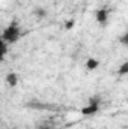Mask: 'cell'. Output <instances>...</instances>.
I'll use <instances>...</instances> for the list:
<instances>
[{
  "instance_id": "6da1fadb",
  "label": "cell",
  "mask_w": 128,
  "mask_h": 129,
  "mask_svg": "<svg viewBox=\"0 0 128 129\" xmlns=\"http://www.w3.org/2000/svg\"><path fill=\"white\" fill-rule=\"evenodd\" d=\"M18 38H20V27H18V24H17L15 21H12V23L5 29V32L2 35V39H3L5 42L15 44V42L18 41Z\"/></svg>"
},
{
  "instance_id": "7a4b0ae2",
  "label": "cell",
  "mask_w": 128,
  "mask_h": 129,
  "mask_svg": "<svg viewBox=\"0 0 128 129\" xmlns=\"http://www.w3.org/2000/svg\"><path fill=\"white\" fill-rule=\"evenodd\" d=\"M99 110V98H91L89 99V105L81 108V114L83 116H94Z\"/></svg>"
},
{
  "instance_id": "3957f363",
  "label": "cell",
  "mask_w": 128,
  "mask_h": 129,
  "mask_svg": "<svg viewBox=\"0 0 128 129\" xmlns=\"http://www.w3.org/2000/svg\"><path fill=\"white\" fill-rule=\"evenodd\" d=\"M27 108H32V110H56L54 105H50V104H45V102H41V101H30L26 104Z\"/></svg>"
},
{
  "instance_id": "277c9868",
  "label": "cell",
  "mask_w": 128,
  "mask_h": 129,
  "mask_svg": "<svg viewBox=\"0 0 128 129\" xmlns=\"http://www.w3.org/2000/svg\"><path fill=\"white\" fill-rule=\"evenodd\" d=\"M95 20L101 24V26H105L107 24V20H109V11L107 9H99V11H96L95 14Z\"/></svg>"
},
{
  "instance_id": "5b68a950",
  "label": "cell",
  "mask_w": 128,
  "mask_h": 129,
  "mask_svg": "<svg viewBox=\"0 0 128 129\" xmlns=\"http://www.w3.org/2000/svg\"><path fill=\"white\" fill-rule=\"evenodd\" d=\"M6 83H8V86L15 87V86L18 84V77H17V74H15V72H9V74L6 75Z\"/></svg>"
},
{
  "instance_id": "8992f818",
  "label": "cell",
  "mask_w": 128,
  "mask_h": 129,
  "mask_svg": "<svg viewBox=\"0 0 128 129\" xmlns=\"http://www.w3.org/2000/svg\"><path fill=\"white\" fill-rule=\"evenodd\" d=\"M6 53H8V45H6V42L2 39V36H0V62L5 60Z\"/></svg>"
},
{
  "instance_id": "52a82bcc",
  "label": "cell",
  "mask_w": 128,
  "mask_h": 129,
  "mask_svg": "<svg viewBox=\"0 0 128 129\" xmlns=\"http://www.w3.org/2000/svg\"><path fill=\"white\" fill-rule=\"evenodd\" d=\"M98 64H99V62H98L96 59H89V60L86 62V68H88L89 71H94V69L98 68Z\"/></svg>"
},
{
  "instance_id": "ba28073f",
  "label": "cell",
  "mask_w": 128,
  "mask_h": 129,
  "mask_svg": "<svg viewBox=\"0 0 128 129\" xmlns=\"http://www.w3.org/2000/svg\"><path fill=\"white\" fill-rule=\"evenodd\" d=\"M33 15L38 17V18H44V17L47 15V11H45L44 8H35V9H33Z\"/></svg>"
},
{
  "instance_id": "9c48e42d",
  "label": "cell",
  "mask_w": 128,
  "mask_h": 129,
  "mask_svg": "<svg viewBox=\"0 0 128 129\" xmlns=\"http://www.w3.org/2000/svg\"><path fill=\"white\" fill-rule=\"evenodd\" d=\"M118 74H119V75H125V74H128V63L127 62L122 63V66H121L119 71H118Z\"/></svg>"
},
{
  "instance_id": "30bf717a",
  "label": "cell",
  "mask_w": 128,
  "mask_h": 129,
  "mask_svg": "<svg viewBox=\"0 0 128 129\" xmlns=\"http://www.w3.org/2000/svg\"><path fill=\"white\" fill-rule=\"evenodd\" d=\"M119 41H121V44L122 45H128V32H125L121 38H119Z\"/></svg>"
},
{
  "instance_id": "8fae6325",
  "label": "cell",
  "mask_w": 128,
  "mask_h": 129,
  "mask_svg": "<svg viewBox=\"0 0 128 129\" xmlns=\"http://www.w3.org/2000/svg\"><path fill=\"white\" fill-rule=\"evenodd\" d=\"M72 27H74V20H69V21L65 23V29H66V30H71Z\"/></svg>"
},
{
  "instance_id": "7c38bea8",
  "label": "cell",
  "mask_w": 128,
  "mask_h": 129,
  "mask_svg": "<svg viewBox=\"0 0 128 129\" xmlns=\"http://www.w3.org/2000/svg\"><path fill=\"white\" fill-rule=\"evenodd\" d=\"M36 129H54V128H51V126H48V125H41V126H38Z\"/></svg>"
}]
</instances>
